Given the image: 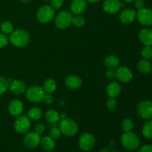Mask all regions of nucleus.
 <instances>
[{"label":"nucleus","mask_w":152,"mask_h":152,"mask_svg":"<svg viewBox=\"0 0 152 152\" xmlns=\"http://www.w3.org/2000/svg\"><path fill=\"white\" fill-rule=\"evenodd\" d=\"M139 152H152V145H143Z\"/></svg>","instance_id":"obj_41"},{"label":"nucleus","mask_w":152,"mask_h":152,"mask_svg":"<svg viewBox=\"0 0 152 152\" xmlns=\"http://www.w3.org/2000/svg\"><path fill=\"white\" fill-rule=\"evenodd\" d=\"M28 116L29 119L34 120H38L42 116V110L39 108L34 107V108H32L31 109L29 110V111L28 113Z\"/></svg>","instance_id":"obj_27"},{"label":"nucleus","mask_w":152,"mask_h":152,"mask_svg":"<svg viewBox=\"0 0 152 152\" xmlns=\"http://www.w3.org/2000/svg\"><path fill=\"white\" fill-rule=\"evenodd\" d=\"M9 85L10 83L8 80L0 76V94H3L7 91L9 88Z\"/></svg>","instance_id":"obj_30"},{"label":"nucleus","mask_w":152,"mask_h":152,"mask_svg":"<svg viewBox=\"0 0 152 152\" xmlns=\"http://www.w3.org/2000/svg\"><path fill=\"white\" fill-rule=\"evenodd\" d=\"M41 142V137L40 134L34 132H30L28 133L23 139V143L27 148H34L38 146Z\"/></svg>","instance_id":"obj_11"},{"label":"nucleus","mask_w":152,"mask_h":152,"mask_svg":"<svg viewBox=\"0 0 152 152\" xmlns=\"http://www.w3.org/2000/svg\"><path fill=\"white\" fill-rule=\"evenodd\" d=\"M122 129L125 132H132L134 129V123L132 120L130 119H125L121 124Z\"/></svg>","instance_id":"obj_29"},{"label":"nucleus","mask_w":152,"mask_h":152,"mask_svg":"<svg viewBox=\"0 0 152 152\" xmlns=\"http://www.w3.org/2000/svg\"><path fill=\"white\" fill-rule=\"evenodd\" d=\"M73 16L70 12L62 10L58 13L55 19V25L59 29H65L72 24Z\"/></svg>","instance_id":"obj_5"},{"label":"nucleus","mask_w":152,"mask_h":152,"mask_svg":"<svg viewBox=\"0 0 152 152\" xmlns=\"http://www.w3.org/2000/svg\"><path fill=\"white\" fill-rule=\"evenodd\" d=\"M137 67L138 71L142 74H149L152 71V65L148 59H140L137 62Z\"/></svg>","instance_id":"obj_21"},{"label":"nucleus","mask_w":152,"mask_h":152,"mask_svg":"<svg viewBox=\"0 0 152 152\" xmlns=\"http://www.w3.org/2000/svg\"><path fill=\"white\" fill-rule=\"evenodd\" d=\"M120 92H121V87L117 82H112L107 86L106 93L110 98L117 97L120 95Z\"/></svg>","instance_id":"obj_20"},{"label":"nucleus","mask_w":152,"mask_h":152,"mask_svg":"<svg viewBox=\"0 0 152 152\" xmlns=\"http://www.w3.org/2000/svg\"><path fill=\"white\" fill-rule=\"evenodd\" d=\"M40 143H41V145L43 149L47 151H52V150L54 149L55 146H56L54 140L48 136H45L43 138H42Z\"/></svg>","instance_id":"obj_22"},{"label":"nucleus","mask_w":152,"mask_h":152,"mask_svg":"<svg viewBox=\"0 0 152 152\" xmlns=\"http://www.w3.org/2000/svg\"><path fill=\"white\" fill-rule=\"evenodd\" d=\"M86 0H74L71 4V10L74 14L80 15L86 10Z\"/></svg>","instance_id":"obj_18"},{"label":"nucleus","mask_w":152,"mask_h":152,"mask_svg":"<svg viewBox=\"0 0 152 152\" xmlns=\"http://www.w3.org/2000/svg\"><path fill=\"white\" fill-rule=\"evenodd\" d=\"M137 19L142 25L151 26L152 25V9L146 7L140 9L137 13Z\"/></svg>","instance_id":"obj_10"},{"label":"nucleus","mask_w":152,"mask_h":152,"mask_svg":"<svg viewBox=\"0 0 152 152\" xmlns=\"http://www.w3.org/2000/svg\"><path fill=\"white\" fill-rule=\"evenodd\" d=\"M143 59H151L152 58V46H145L141 51Z\"/></svg>","instance_id":"obj_32"},{"label":"nucleus","mask_w":152,"mask_h":152,"mask_svg":"<svg viewBox=\"0 0 152 152\" xmlns=\"http://www.w3.org/2000/svg\"><path fill=\"white\" fill-rule=\"evenodd\" d=\"M115 77L123 83H129L133 78V73L126 66H122L117 68L115 71Z\"/></svg>","instance_id":"obj_12"},{"label":"nucleus","mask_w":152,"mask_h":152,"mask_svg":"<svg viewBox=\"0 0 152 152\" xmlns=\"http://www.w3.org/2000/svg\"><path fill=\"white\" fill-rule=\"evenodd\" d=\"M30 36L28 31L23 29H17L10 34V41L16 47H24L29 42Z\"/></svg>","instance_id":"obj_1"},{"label":"nucleus","mask_w":152,"mask_h":152,"mask_svg":"<svg viewBox=\"0 0 152 152\" xmlns=\"http://www.w3.org/2000/svg\"><path fill=\"white\" fill-rule=\"evenodd\" d=\"M1 31L4 34H10L13 31V25L9 21H4L0 25Z\"/></svg>","instance_id":"obj_28"},{"label":"nucleus","mask_w":152,"mask_h":152,"mask_svg":"<svg viewBox=\"0 0 152 152\" xmlns=\"http://www.w3.org/2000/svg\"><path fill=\"white\" fill-rule=\"evenodd\" d=\"M105 77L108 79H113L114 77H115V71L109 68V69L105 71Z\"/></svg>","instance_id":"obj_40"},{"label":"nucleus","mask_w":152,"mask_h":152,"mask_svg":"<svg viewBox=\"0 0 152 152\" xmlns=\"http://www.w3.org/2000/svg\"><path fill=\"white\" fill-rule=\"evenodd\" d=\"M88 1H89V2H96V1H98L99 0H88Z\"/></svg>","instance_id":"obj_43"},{"label":"nucleus","mask_w":152,"mask_h":152,"mask_svg":"<svg viewBox=\"0 0 152 152\" xmlns=\"http://www.w3.org/2000/svg\"><path fill=\"white\" fill-rule=\"evenodd\" d=\"M8 110L11 115L14 117H19L23 111V104L18 99H13L9 103Z\"/></svg>","instance_id":"obj_17"},{"label":"nucleus","mask_w":152,"mask_h":152,"mask_svg":"<svg viewBox=\"0 0 152 152\" xmlns=\"http://www.w3.org/2000/svg\"><path fill=\"white\" fill-rule=\"evenodd\" d=\"M123 1H126V2H132V1H135V0H123Z\"/></svg>","instance_id":"obj_44"},{"label":"nucleus","mask_w":152,"mask_h":152,"mask_svg":"<svg viewBox=\"0 0 152 152\" xmlns=\"http://www.w3.org/2000/svg\"><path fill=\"white\" fill-rule=\"evenodd\" d=\"M70 152H74V151H70Z\"/></svg>","instance_id":"obj_46"},{"label":"nucleus","mask_w":152,"mask_h":152,"mask_svg":"<svg viewBox=\"0 0 152 152\" xmlns=\"http://www.w3.org/2000/svg\"><path fill=\"white\" fill-rule=\"evenodd\" d=\"M9 89L14 94L19 95L26 91V86H25V83L22 80H13L10 83Z\"/></svg>","instance_id":"obj_15"},{"label":"nucleus","mask_w":152,"mask_h":152,"mask_svg":"<svg viewBox=\"0 0 152 152\" xmlns=\"http://www.w3.org/2000/svg\"><path fill=\"white\" fill-rule=\"evenodd\" d=\"M20 1H24V2H26V1H29L30 0H20Z\"/></svg>","instance_id":"obj_45"},{"label":"nucleus","mask_w":152,"mask_h":152,"mask_svg":"<svg viewBox=\"0 0 152 152\" xmlns=\"http://www.w3.org/2000/svg\"><path fill=\"white\" fill-rule=\"evenodd\" d=\"M43 101H44L46 104L50 105V104H52L53 102V101H54V98H53V96H52L50 94H45L44 99H43Z\"/></svg>","instance_id":"obj_38"},{"label":"nucleus","mask_w":152,"mask_h":152,"mask_svg":"<svg viewBox=\"0 0 152 152\" xmlns=\"http://www.w3.org/2000/svg\"><path fill=\"white\" fill-rule=\"evenodd\" d=\"M139 39L145 46H152V29L142 28L138 34Z\"/></svg>","instance_id":"obj_14"},{"label":"nucleus","mask_w":152,"mask_h":152,"mask_svg":"<svg viewBox=\"0 0 152 152\" xmlns=\"http://www.w3.org/2000/svg\"><path fill=\"white\" fill-rule=\"evenodd\" d=\"M95 145V138L91 134L84 133L79 139V146L83 151H91Z\"/></svg>","instance_id":"obj_9"},{"label":"nucleus","mask_w":152,"mask_h":152,"mask_svg":"<svg viewBox=\"0 0 152 152\" xmlns=\"http://www.w3.org/2000/svg\"><path fill=\"white\" fill-rule=\"evenodd\" d=\"M137 113L140 117L144 120H151L152 101L148 99L141 101L137 105Z\"/></svg>","instance_id":"obj_6"},{"label":"nucleus","mask_w":152,"mask_h":152,"mask_svg":"<svg viewBox=\"0 0 152 152\" xmlns=\"http://www.w3.org/2000/svg\"><path fill=\"white\" fill-rule=\"evenodd\" d=\"M144 5H145V3L143 0H135L134 6L137 9L140 10V9L143 8Z\"/></svg>","instance_id":"obj_39"},{"label":"nucleus","mask_w":152,"mask_h":152,"mask_svg":"<svg viewBox=\"0 0 152 152\" xmlns=\"http://www.w3.org/2000/svg\"><path fill=\"white\" fill-rule=\"evenodd\" d=\"M55 15V10L51 6L45 5L40 7L37 12V19L42 23H47L53 19Z\"/></svg>","instance_id":"obj_7"},{"label":"nucleus","mask_w":152,"mask_h":152,"mask_svg":"<svg viewBox=\"0 0 152 152\" xmlns=\"http://www.w3.org/2000/svg\"><path fill=\"white\" fill-rule=\"evenodd\" d=\"M45 95V92L40 86H31L26 90L27 99L31 102L38 103V102H42L43 101Z\"/></svg>","instance_id":"obj_4"},{"label":"nucleus","mask_w":152,"mask_h":152,"mask_svg":"<svg viewBox=\"0 0 152 152\" xmlns=\"http://www.w3.org/2000/svg\"><path fill=\"white\" fill-rule=\"evenodd\" d=\"M8 43V38L4 34H0V48L5 47Z\"/></svg>","instance_id":"obj_35"},{"label":"nucleus","mask_w":152,"mask_h":152,"mask_svg":"<svg viewBox=\"0 0 152 152\" xmlns=\"http://www.w3.org/2000/svg\"><path fill=\"white\" fill-rule=\"evenodd\" d=\"M43 90L47 94H53L56 89V83L54 80L49 78L44 82L43 84Z\"/></svg>","instance_id":"obj_23"},{"label":"nucleus","mask_w":152,"mask_h":152,"mask_svg":"<svg viewBox=\"0 0 152 152\" xmlns=\"http://www.w3.org/2000/svg\"><path fill=\"white\" fill-rule=\"evenodd\" d=\"M123 7H124V4L120 0H105L103 3L104 10L108 13H117Z\"/></svg>","instance_id":"obj_13"},{"label":"nucleus","mask_w":152,"mask_h":152,"mask_svg":"<svg viewBox=\"0 0 152 152\" xmlns=\"http://www.w3.org/2000/svg\"><path fill=\"white\" fill-rule=\"evenodd\" d=\"M120 21L123 24H130L137 18V13L134 9L127 8L123 10L120 13Z\"/></svg>","instance_id":"obj_16"},{"label":"nucleus","mask_w":152,"mask_h":152,"mask_svg":"<svg viewBox=\"0 0 152 152\" xmlns=\"http://www.w3.org/2000/svg\"><path fill=\"white\" fill-rule=\"evenodd\" d=\"M86 23V20L83 16L80 15H76L75 16H73L72 19V24L76 27H83Z\"/></svg>","instance_id":"obj_31"},{"label":"nucleus","mask_w":152,"mask_h":152,"mask_svg":"<svg viewBox=\"0 0 152 152\" xmlns=\"http://www.w3.org/2000/svg\"><path fill=\"white\" fill-rule=\"evenodd\" d=\"M65 83L68 88L71 89H77L80 88L82 86V81L81 79L79 77L75 75H70L66 77L65 80Z\"/></svg>","instance_id":"obj_19"},{"label":"nucleus","mask_w":152,"mask_h":152,"mask_svg":"<svg viewBox=\"0 0 152 152\" xmlns=\"http://www.w3.org/2000/svg\"><path fill=\"white\" fill-rule=\"evenodd\" d=\"M142 133L146 139L152 140V119L148 120L143 125L142 129Z\"/></svg>","instance_id":"obj_26"},{"label":"nucleus","mask_w":152,"mask_h":152,"mask_svg":"<svg viewBox=\"0 0 152 152\" xmlns=\"http://www.w3.org/2000/svg\"><path fill=\"white\" fill-rule=\"evenodd\" d=\"M60 118H62V120H63V119H65V118H67V117H66V114H64V113H62V114H61V116H60Z\"/></svg>","instance_id":"obj_42"},{"label":"nucleus","mask_w":152,"mask_h":152,"mask_svg":"<svg viewBox=\"0 0 152 152\" xmlns=\"http://www.w3.org/2000/svg\"><path fill=\"white\" fill-rule=\"evenodd\" d=\"M61 133L68 137H72L78 132V126L75 121L69 118L63 119L59 123Z\"/></svg>","instance_id":"obj_3"},{"label":"nucleus","mask_w":152,"mask_h":152,"mask_svg":"<svg viewBox=\"0 0 152 152\" xmlns=\"http://www.w3.org/2000/svg\"><path fill=\"white\" fill-rule=\"evenodd\" d=\"M121 143L128 150H135L140 145V139L132 132H125L121 137Z\"/></svg>","instance_id":"obj_2"},{"label":"nucleus","mask_w":152,"mask_h":152,"mask_svg":"<svg viewBox=\"0 0 152 152\" xmlns=\"http://www.w3.org/2000/svg\"><path fill=\"white\" fill-rule=\"evenodd\" d=\"M106 105L108 109L114 110L117 107V101L114 99V98H110L107 100Z\"/></svg>","instance_id":"obj_34"},{"label":"nucleus","mask_w":152,"mask_h":152,"mask_svg":"<svg viewBox=\"0 0 152 152\" xmlns=\"http://www.w3.org/2000/svg\"><path fill=\"white\" fill-rule=\"evenodd\" d=\"M45 117L48 121L51 124H56L60 120V115L59 114V113L56 110L53 109L48 111L45 114Z\"/></svg>","instance_id":"obj_25"},{"label":"nucleus","mask_w":152,"mask_h":152,"mask_svg":"<svg viewBox=\"0 0 152 152\" xmlns=\"http://www.w3.org/2000/svg\"><path fill=\"white\" fill-rule=\"evenodd\" d=\"M31 121L28 117L19 116L14 122V129L17 133L23 134L27 133L31 128Z\"/></svg>","instance_id":"obj_8"},{"label":"nucleus","mask_w":152,"mask_h":152,"mask_svg":"<svg viewBox=\"0 0 152 152\" xmlns=\"http://www.w3.org/2000/svg\"><path fill=\"white\" fill-rule=\"evenodd\" d=\"M120 65V59L115 56L110 55L108 56L105 59V65L107 68L110 69H114V68H117Z\"/></svg>","instance_id":"obj_24"},{"label":"nucleus","mask_w":152,"mask_h":152,"mask_svg":"<svg viewBox=\"0 0 152 152\" xmlns=\"http://www.w3.org/2000/svg\"><path fill=\"white\" fill-rule=\"evenodd\" d=\"M64 3V0H51L50 1V4H51V7L53 9H59L62 6Z\"/></svg>","instance_id":"obj_36"},{"label":"nucleus","mask_w":152,"mask_h":152,"mask_svg":"<svg viewBox=\"0 0 152 152\" xmlns=\"http://www.w3.org/2000/svg\"><path fill=\"white\" fill-rule=\"evenodd\" d=\"M45 125L42 124V123H38L35 126V128H34V131H35L36 133H37L38 134H41L43 132H45Z\"/></svg>","instance_id":"obj_37"},{"label":"nucleus","mask_w":152,"mask_h":152,"mask_svg":"<svg viewBox=\"0 0 152 152\" xmlns=\"http://www.w3.org/2000/svg\"><path fill=\"white\" fill-rule=\"evenodd\" d=\"M61 134L62 133H61L60 129H58V128H53L50 132V137L53 138V140L59 139L61 136Z\"/></svg>","instance_id":"obj_33"}]
</instances>
